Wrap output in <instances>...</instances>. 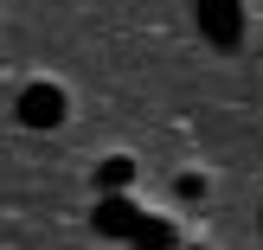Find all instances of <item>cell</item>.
<instances>
[{"label": "cell", "mask_w": 263, "mask_h": 250, "mask_svg": "<svg viewBox=\"0 0 263 250\" xmlns=\"http://www.w3.org/2000/svg\"><path fill=\"white\" fill-rule=\"evenodd\" d=\"M193 20L212 45H238L244 39V7L238 0H193Z\"/></svg>", "instance_id": "6da1fadb"}, {"label": "cell", "mask_w": 263, "mask_h": 250, "mask_svg": "<svg viewBox=\"0 0 263 250\" xmlns=\"http://www.w3.org/2000/svg\"><path fill=\"white\" fill-rule=\"evenodd\" d=\"M20 122L26 128H58L64 122V90L58 84H26L20 90Z\"/></svg>", "instance_id": "7a4b0ae2"}, {"label": "cell", "mask_w": 263, "mask_h": 250, "mask_svg": "<svg viewBox=\"0 0 263 250\" xmlns=\"http://www.w3.org/2000/svg\"><path fill=\"white\" fill-rule=\"evenodd\" d=\"M135 231H141V205H128V199L109 193L97 205V238H135Z\"/></svg>", "instance_id": "3957f363"}, {"label": "cell", "mask_w": 263, "mask_h": 250, "mask_svg": "<svg viewBox=\"0 0 263 250\" xmlns=\"http://www.w3.org/2000/svg\"><path fill=\"white\" fill-rule=\"evenodd\" d=\"M97 180H103V193H122L128 180H135V161H122V154H116V161H103V174H97Z\"/></svg>", "instance_id": "277c9868"}]
</instances>
